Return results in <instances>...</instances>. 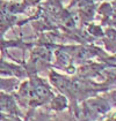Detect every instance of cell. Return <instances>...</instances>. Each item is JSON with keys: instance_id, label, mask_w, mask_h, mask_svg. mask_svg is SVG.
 Segmentation results:
<instances>
[{"instance_id": "obj_1", "label": "cell", "mask_w": 116, "mask_h": 121, "mask_svg": "<svg viewBox=\"0 0 116 121\" xmlns=\"http://www.w3.org/2000/svg\"><path fill=\"white\" fill-rule=\"evenodd\" d=\"M66 105H68V102H66V99L64 97H57V98H55L52 100V105L51 106L56 111H62V110H64L66 107Z\"/></svg>"}, {"instance_id": "obj_2", "label": "cell", "mask_w": 116, "mask_h": 121, "mask_svg": "<svg viewBox=\"0 0 116 121\" xmlns=\"http://www.w3.org/2000/svg\"><path fill=\"white\" fill-rule=\"evenodd\" d=\"M0 120L1 121H21L16 115H12V114H0Z\"/></svg>"}, {"instance_id": "obj_3", "label": "cell", "mask_w": 116, "mask_h": 121, "mask_svg": "<svg viewBox=\"0 0 116 121\" xmlns=\"http://www.w3.org/2000/svg\"><path fill=\"white\" fill-rule=\"evenodd\" d=\"M50 121H55V120H50Z\"/></svg>"}]
</instances>
